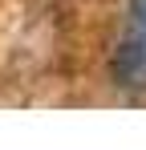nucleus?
<instances>
[{"label":"nucleus","instance_id":"1","mask_svg":"<svg viewBox=\"0 0 146 150\" xmlns=\"http://www.w3.org/2000/svg\"><path fill=\"white\" fill-rule=\"evenodd\" d=\"M114 81L126 89H142L146 85V37L126 33L118 53H114Z\"/></svg>","mask_w":146,"mask_h":150},{"label":"nucleus","instance_id":"2","mask_svg":"<svg viewBox=\"0 0 146 150\" xmlns=\"http://www.w3.org/2000/svg\"><path fill=\"white\" fill-rule=\"evenodd\" d=\"M130 33L146 37V0H130Z\"/></svg>","mask_w":146,"mask_h":150}]
</instances>
